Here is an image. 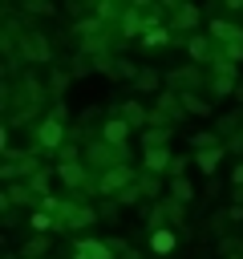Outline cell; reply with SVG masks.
I'll return each instance as SVG.
<instances>
[{"label":"cell","instance_id":"6da1fadb","mask_svg":"<svg viewBox=\"0 0 243 259\" xmlns=\"http://www.w3.org/2000/svg\"><path fill=\"white\" fill-rule=\"evenodd\" d=\"M85 166L105 174V170H117V166H130V150L122 146H109L105 138H89L85 142Z\"/></svg>","mask_w":243,"mask_h":259},{"label":"cell","instance_id":"7a4b0ae2","mask_svg":"<svg viewBox=\"0 0 243 259\" xmlns=\"http://www.w3.org/2000/svg\"><path fill=\"white\" fill-rule=\"evenodd\" d=\"M36 170H45L40 166V150H8L4 154V162H0V178H4V186L8 182H28Z\"/></svg>","mask_w":243,"mask_h":259},{"label":"cell","instance_id":"3957f363","mask_svg":"<svg viewBox=\"0 0 243 259\" xmlns=\"http://www.w3.org/2000/svg\"><path fill=\"white\" fill-rule=\"evenodd\" d=\"M65 142H69V125L57 121L53 113H45V117L32 125V150H40V154H61Z\"/></svg>","mask_w":243,"mask_h":259},{"label":"cell","instance_id":"277c9868","mask_svg":"<svg viewBox=\"0 0 243 259\" xmlns=\"http://www.w3.org/2000/svg\"><path fill=\"white\" fill-rule=\"evenodd\" d=\"M16 45H20V61H24V65H49V61H53V45H49V36H45L40 28H32V24L20 28Z\"/></svg>","mask_w":243,"mask_h":259},{"label":"cell","instance_id":"5b68a950","mask_svg":"<svg viewBox=\"0 0 243 259\" xmlns=\"http://www.w3.org/2000/svg\"><path fill=\"white\" fill-rule=\"evenodd\" d=\"M207 89H211V97H215V101L235 97V89H239V65L215 61V65L207 69Z\"/></svg>","mask_w":243,"mask_h":259},{"label":"cell","instance_id":"8992f818","mask_svg":"<svg viewBox=\"0 0 243 259\" xmlns=\"http://www.w3.org/2000/svg\"><path fill=\"white\" fill-rule=\"evenodd\" d=\"M186 117V109H182V97L174 93V89H162L158 97H154V105H150V125H162V130H170L174 121H182Z\"/></svg>","mask_w":243,"mask_h":259},{"label":"cell","instance_id":"52a82bcc","mask_svg":"<svg viewBox=\"0 0 243 259\" xmlns=\"http://www.w3.org/2000/svg\"><path fill=\"white\" fill-rule=\"evenodd\" d=\"M97 219H101V210H97V206H85V202H77V198H65L61 210H57L61 231H85V227H93Z\"/></svg>","mask_w":243,"mask_h":259},{"label":"cell","instance_id":"ba28073f","mask_svg":"<svg viewBox=\"0 0 243 259\" xmlns=\"http://www.w3.org/2000/svg\"><path fill=\"white\" fill-rule=\"evenodd\" d=\"M138 170L142 166H117V170H105V174H97V182H93V194H101V198H117L130 182H138Z\"/></svg>","mask_w":243,"mask_h":259},{"label":"cell","instance_id":"9c48e42d","mask_svg":"<svg viewBox=\"0 0 243 259\" xmlns=\"http://www.w3.org/2000/svg\"><path fill=\"white\" fill-rule=\"evenodd\" d=\"M57 170V182H65V190H93L97 174L85 166V162H53Z\"/></svg>","mask_w":243,"mask_h":259},{"label":"cell","instance_id":"30bf717a","mask_svg":"<svg viewBox=\"0 0 243 259\" xmlns=\"http://www.w3.org/2000/svg\"><path fill=\"white\" fill-rule=\"evenodd\" d=\"M198 20H202V8H198V4L170 0V16H166V28H170V32H190V36H194Z\"/></svg>","mask_w":243,"mask_h":259},{"label":"cell","instance_id":"8fae6325","mask_svg":"<svg viewBox=\"0 0 243 259\" xmlns=\"http://www.w3.org/2000/svg\"><path fill=\"white\" fill-rule=\"evenodd\" d=\"M12 206H28V210H36V206H40V198L32 194V186H28V182H8V186L0 190V214H8Z\"/></svg>","mask_w":243,"mask_h":259},{"label":"cell","instance_id":"7c38bea8","mask_svg":"<svg viewBox=\"0 0 243 259\" xmlns=\"http://www.w3.org/2000/svg\"><path fill=\"white\" fill-rule=\"evenodd\" d=\"M215 53H219V45L211 40V36H186V57H190V65H215Z\"/></svg>","mask_w":243,"mask_h":259},{"label":"cell","instance_id":"4fadbf2b","mask_svg":"<svg viewBox=\"0 0 243 259\" xmlns=\"http://www.w3.org/2000/svg\"><path fill=\"white\" fill-rule=\"evenodd\" d=\"M113 117L130 121V130H134V134L150 130V109H146L142 101H117V113H113Z\"/></svg>","mask_w":243,"mask_h":259},{"label":"cell","instance_id":"5bb4252c","mask_svg":"<svg viewBox=\"0 0 243 259\" xmlns=\"http://www.w3.org/2000/svg\"><path fill=\"white\" fill-rule=\"evenodd\" d=\"M97 138H105L109 146H122V150H130V138H134V130H130V121H122V117H105V121H101V130H97Z\"/></svg>","mask_w":243,"mask_h":259},{"label":"cell","instance_id":"9a60e30c","mask_svg":"<svg viewBox=\"0 0 243 259\" xmlns=\"http://www.w3.org/2000/svg\"><path fill=\"white\" fill-rule=\"evenodd\" d=\"M211 40L215 45H243V24L227 20V16H215L211 20Z\"/></svg>","mask_w":243,"mask_h":259},{"label":"cell","instance_id":"2e32d148","mask_svg":"<svg viewBox=\"0 0 243 259\" xmlns=\"http://www.w3.org/2000/svg\"><path fill=\"white\" fill-rule=\"evenodd\" d=\"M73 259H117V255H113L109 239H77Z\"/></svg>","mask_w":243,"mask_h":259},{"label":"cell","instance_id":"e0dca14e","mask_svg":"<svg viewBox=\"0 0 243 259\" xmlns=\"http://www.w3.org/2000/svg\"><path fill=\"white\" fill-rule=\"evenodd\" d=\"M170 166H174V154H170V146L166 150H142V170L146 174H170Z\"/></svg>","mask_w":243,"mask_h":259},{"label":"cell","instance_id":"ac0fdd59","mask_svg":"<svg viewBox=\"0 0 243 259\" xmlns=\"http://www.w3.org/2000/svg\"><path fill=\"white\" fill-rule=\"evenodd\" d=\"M130 89H134V93H162V89H166V77H162V69L142 65V73H138V81H134Z\"/></svg>","mask_w":243,"mask_h":259},{"label":"cell","instance_id":"d6986e66","mask_svg":"<svg viewBox=\"0 0 243 259\" xmlns=\"http://www.w3.org/2000/svg\"><path fill=\"white\" fill-rule=\"evenodd\" d=\"M166 198H174L178 206H190V202L198 198V190H194V182H190V178H170V186H166Z\"/></svg>","mask_w":243,"mask_h":259},{"label":"cell","instance_id":"ffe728a7","mask_svg":"<svg viewBox=\"0 0 243 259\" xmlns=\"http://www.w3.org/2000/svg\"><path fill=\"white\" fill-rule=\"evenodd\" d=\"M138 73H142V65H134V57H122V53H117V57H113V69H109L105 77H113V81H130V85H134Z\"/></svg>","mask_w":243,"mask_h":259},{"label":"cell","instance_id":"44dd1931","mask_svg":"<svg viewBox=\"0 0 243 259\" xmlns=\"http://www.w3.org/2000/svg\"><path fill=\"white\" fill-rule=\"evenodd\" d=\"M178 97H182V109H186V113H194V117H211V113H215V101H207L198 89H190V93H178Z\"/></svg>","mask_w":243,"mask_h":259},{"label":"cell","instance_id":"7402d4cb","mask_svg":"<svg viewBox=\"0 0 243 259\" xmlns=\"http://www.w3.org/2000/svg\"><path fill=\"white\" fill-rule=\"evenodd\" d=\"M174 247H178V235L166 227V231H150V251L158 255V259H166V255H174Z\"/></svg>","mask_w":243,"mask_h":259},{"label":"cell","instance_id":"603a6c76","mask_svg":"<svg viewBox=\"0 0 243 259\" xmlns=\"http://www.w3.org/2000/svg\"><path fill=\"white\" fill-rule=\"evenodd\" d=\"M49 243H53V235H28L16 255L20 259H49Z\"/></svg>","mask_w":243,"mask_h":259},{"label":"cell","instance_id":"cb8c5ba5","mask_svg":"<svg viewBox=\"0 0 243 259\" xmlns=\"http://www.w3.org/2000/svg\"><path fill=\"white\" fill-rule=\"evenodd\" d=\"M219 146H227L219 130H194V134H190V150H194V154H202V150H219Z\"/></svg>","mask_w":243,"mask_h":259},{"label":"cell","instance_id":"d4e9b609","mask_svg":"<svg viewBox=\"0 0 243 259\" xmlns=\"http://www.w3.org/2000/svg\"><path fill=\"white\" fill-rule=\"evenodd\" d=\"M223 158H227V146H219V150H202V154H194V166H198V174L215 178V170H219Z\"/></svg>","mask_w":243,"mask_h":259},{"label":"cell","instance_id":"484cf974","mask_svg":"<svg viewBox=\"0 0 243 259\" xmlns=\"http://www.w3.org/2000/svg\"><path fill=\"white\" fill-rule=\"evenodd\" d=\"M28 231L32 235H53V231H61V223L49 210H28Z\"/></svg>","mask_w":243,"mask_h":259},{"label":"cell","instance_id":"4316f807","mask_svg":"<svg viewBox=\"0 0 243 259\" xmlns=\"http://www.w3.org/2000/svg\"><path fill=\"white\" fill-rule=\"evenodd\" d=\"M166 146H170V130H162V125L142 130V150H166Z\"/></svg>","mask_w":243,"mask_h":259},{"label":"cell","instance_id":"83f0119b","mask_svg":"<svg viewBox=\"0 0 243 259\" xmlns=\"http://www.w3.org/2000/svg\"><path fill=\"white\" fill-rule=\"evenodd\" d=\"M53 178H57V170H49V166H45V170H36V174L28 178L32 194H36V198H49V194H53Z\"/></svg>","mask_w":243,"mask_h":259},{"label":"cell","instance_id":"f1b7e54d","mask_svg":"<svg viewBox=\"0 0 243 259\" xmlns=\"http://www.w3.org/2000/svg\"><path fill=\"white\" fill-rule=\"evenodd\" d=\"M138 186H142V198H154V202H162V198H166V194H162V178H158V174L138 170Z\"/></svg>","mask_w":243,"mask_h":259},{"label":"cell","instance_id":"f546056e","mask_svg":"<svg viewBox=\"0 0 243 259\" xmlns=\"http://www.w3.org/2000/svg\"><path fill=\"white\" fill-rule=\"evenodd\" d=\"M117 32H122V36H142V16H138V8H134V4L122 12V20H117Z\"/></svg>","mask_w":243,"mask_h":259},{"label":"cell","instance_id":"4dcf8cb0","mask_svg":"<svg viewBox=\"0 0 243 259\" xmlns=\"http://www.w3.org/2000/svg\"><path fill=\"white\" fill-rule=\"evenodd\" d=\"M69 81H73V73H69V69H53V73H49V97H53V101H61V93L69 89Z\"/></svg>","mask_w":243,"mask_h":259},{"label":"cell","instance_id":"1f68e13d","mask_svg":"<svg viewBox=\"0 0 243 259\" xmlns=\"http://www.w3.org/2000/svg\"><path fill=\"white\" fill-rule=\"evenodd\" d=\"M20 16H57V4H49V0H24Z\"/></svg>","mask_w":243,"mask_h":259},{"label":"cell","instance_id":"d6a6232c","mask_svg":"<svg viewBox=\"0 0 243 259\" xmlns=\"http://www.w3.org/2000/svg\"><path fill=\"white\" fill-rule=\"evenodd\" d=\"M142 45H146V49L170 45V28H166V24H154V28H146V32H142Z\"/></svg>","mask_w":243,"mask_h":259},{"label":"cell","instance_id":"836d02e7","mask_svg":"<svg viewBox=\"0 0 243 259\" xmlns=\"http://www.w3.org/2000/svg\"><path fill=\"white\" fill-rule=\"evenodd\" d=\"M186 166H194V154H174V166L166 178H186Z\"/></svg>","mask_w":243,"mask_h":259},{"label":"cell","instance_id":"e575fe53","mask_svg":"<svg viewBox=\"0 0 243 259\" xmlns=\"http://www.w3.org/2000/svg\"><path fill=\"white\" fill-rule=\"evenodd\" d=\"M113 202H117V206H134V202H142V186H138V182H130V186H126Z\"/></svg>","mask_w":243,"mask_h":259},{"label":"cell","instance_id":"d590c367","mask_svg":"<svg viewBox=\"0 0 243 259\" xmlns=\"http://www.w3.org/2000/svg\"><path fill=\"white\" fill-rule=\"evenodd\" d=\"M85 73H97V65H93L85 53H77V57H73V77H85Z\"/></svg>","mask_w":243,"mask_h":259},{"label":"cell","instance_id":"8d00e7d4","mask_svg":"<svg viewBox=\"0 0 243 259\" xmlns=\"http://www.w3.org/2000/svg\"><path fill=\"white\" fill-rule=\"evenodd\" d=\"M49 113H53L57 121H65V125H69V105H65V101H53V109H49Z\"/></svg>","mask_w":243,"mask_h":259},{"label":"cell","instance_id":"74e56055","mask_svg":"<svg viewBox=\"0 0 243 259\" xmlns=\"http://www.w3.org/2000/svg\"><path fill=\"white\" fill-rule=\"evenodd\" d=\"M239 186H243V158L231 166V190H239Z\"/></svg>","mask_w":243,"mask_h":259},{"label":"cell","instance_id":"f35d334b","mask_svg":"<svg viewBox=\"0 0 243 259\" xmlns=\"http://www.w3.org/2000/svg\"><path fill=\"white\" fill-rule=\"evenodd\" d=\"M227 219H231V223H243V206L231 202V206H227Z\"/></svg>","mask_w":243,"mask_h":259},{"label":"cell","instance_id":"ab89813d","mask_svg":"<svg viewBox=\"0 0 243 259\" xmlns=\"http://www.w3.org/2000/svg\"><path fill=\"white\" fill-rule=\"evenodd\" d=\"M235 101H239V105H243V81H239V89H235Z\"/></svg>","mask_w":243,"mask_h":259},{"label":"cell","instance_id":"60d3db41","mask_svg":"<svg viewBox=\"0 0 243 259\" xmlns=\"http://www.w3.org/2000/svg\"><path fill=\"white\" fill-rule=\"evenodd\" d=\"M4 259H20V255H4Z\"/></svg>","mask_w":243,"mask_h":259},{"label":"cell","instance_id":"b9f144b4","mask_svg":"<svg viewBox=\"0 0 243 259\" xmlns=\"http://www.w3.org/2000/svg\"><path fill=\"white\" fill-rule=\"evenodd\" d=\"M227 259H243V255H227Z\"/></svg>","mask_w":243,"mask_h":259}]
</instances>
